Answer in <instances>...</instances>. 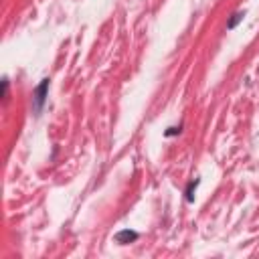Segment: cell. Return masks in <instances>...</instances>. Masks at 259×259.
<instances>
[{
    "instance_id": "6da1fadb",
    "label": "cell",
    "mask_w": 259,
    "mask_h": 259,
    "mask_svg": "<svg viewBox=\"0 0 259 259\" xmlns=\"http://www.w3.org/2000/svg\"><path fill=\"white\" fill-rule=\"evenodd\" d=\"M49 85H51V81H49V79H42L40 85L34 89V111H40V109H42V103H45V99H47Z\"/></svg>"
},
{
    "instance_id": "7a4b0ae2",
    "label": "cell",
    "mask_w": 259,
    "mask_h": 259,
    "mask_svg": "<svg viewBox=\"0 0 259 259\" xmlns=\"http://www.w3.org/2000/svg\"><path fill=\"white\" fill-rule=\"evenodd\" d=\"M115 243H119V245H127V243H134L136 239H138V233L136 231H130V229H123V231H119V233H115Z\"/></svg>"
},
{
    "instance_id": "3957f363",
    "label": "cell",
    "mask_w": 259,
    "mask_h": 259,
    "mask_svg": "<svg viewBox=\"0 0 259 259\" xmlns=\"http://www.w3.org/2000/svg\"><path fill=\"white\" fill-rule=\"evenodd\" d=\"M196 184H198V180H194V182H190V186H188V190H186V200L188 202H192L194 200V190H196Z\"/></svg>"
},
{
    "instance_id": "277c9868",
    "label": "cell",
    "mask_w": 259,
    "mask_h": 259,
    "mask_svg": "<svg viewBox=\"0 0 259 259\" xmlns=\"http://www.w3.org/2000/svg\"><path fill=\"white\" fill-rule=\"evenodd\" d=\"M239 20H243V12H237V14H233V18L229 20V24H227V28H235Z\"/></svg>"
},
{
    "instance_id": "5b68a950",
    "label": "cell",
    "mask_w": 259,
    "mask_h": 259,
    "mask_svg": "<svg viewBox=\"0 0 259 259\" xmlns=\"http://www.w3.org/2000/svg\"><path fill=\"white\" fill-rule=\"evenodd\" d=\"M174 134H180V127H168L166 136H174Z\"/></svg>"
}]
</instances>
